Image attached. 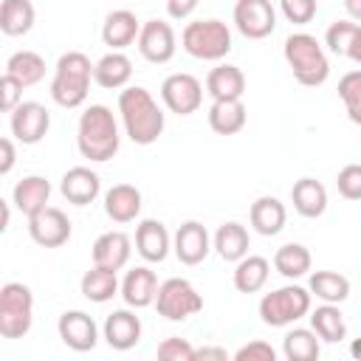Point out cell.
<instances>
[{
	"label": "cell",
	"mask_w": 361,
	"mask_h": 361,
	"mask_svg": "<svg viewBox=\"0 0 361 361\" xmlns=\"http://www.w3.org/2000/svg\"><path fill=\"white\" fill-rule=\"evenodd\" d=\"M183 48L195 59H223L231 51V31L220 20H195L183 28Z\"/></svg>",
	"instance_id": "8992f818"
},
{
	"label": "cell",
	"mask_w": 361,
	"mask_h": 361,
	"mask_svg": "<svg viewBox=\"0 0 361 361\" xmlns=\"http://www.w3.org/2000/svg\"><path fill=\"white\" fill-rule=\"evenodd\" d=\"M282 353L288 361H316L322 347H319V338L313 330L296 327L282 338Z\"/></svg>",
	"instance_id": "d590c367"
},
{
	"label": "cell",
	"mask_w": 361,
	"mask_h": 361,
	"mask_svg": "<svg viewBox=\"0 0 361 361\" xmlns=\"http://www.w3.org/2000/svg\"><path fill=\"white\" fill-rule=\"evenodd\" d=\"M274 358H276V353L265 341H251L234 353V361H274Z\"/></svg>",
	"instance_id": "ee69618b"
},
{
	"label": "cell",
	"mask_w": 361,
	"mask_h": 361,
	"mask_svg": "<svg viewBox=\"0 0 361 361\" xmlns=\"http://www.w3.org/2000/svg\"><path fill=\"white\" fill-rule=\"evenodd\" d=\"M93 265L118 271L127 265L130 259V237L124 231H104L96 243H93Z\"/></svg>",
	"instance_id": "ffe728a7"
},
{
	"label": "cell",
	"mask_w": 361,
	"mask_h": 361,
	"mask_svg": "<svg viewBox=\"0 0 361 361\" xmlns=\"http://www.w3.org/2000/svg\"><path fill=\"white\" fill-rule=\"evenodd\" d=\"M234 23L243 37L248 39H262L274 31L276 25V11L271 0H237L234 6Z\"/></svg>",
	"instance_id": "8fae6325"
},
{
	"label": "cell",
	"mask_w": 361,
	"mask_h": 361,
	"mask_svg": "<svg viewBox=\"0 0 361 361\" xmlns=\"http://www.w3.org/2000/svg\"><path fill=\"white\" fill-rule=\"evenodd\" d=\"M158 358L161 361H195V347L186 338L172 336L158 344Z\"/></svg>",
	"instance_id": "60d3db41"
},
{
	"label": "cell",
	"mask_w": 361,
	"mask_h": 361,
	"mask_svg": "<svg viewBox=\"0 0 361 361\" xmlns=\"http://www.w3.org/2000/svg\"><path fill=\"white\" fill-rule=\"evenodd\" d=\"M118 113L133 144H141V147L155 144L158 135L164 133V113L147 87H138V85L124 87L118 93Z\"/></svg>",
	"instance_id": "6da1fadb"
},
{
	"label": "cell",
	"mask_w": 361,
	"mask_h": 361,
	"mask_svg": "<svg viewBox=\"0 0 361 361\" xmlns=\"http://www.w3.org/2000/svg\"><path fill=\"white\" fill-rule=\"evenodd\" d=\"M104 338H107V344L113 350H121V353L135 347L141 341V322H138V316L130 313V310L110 313L107 322H104Z\"/></svg>",
	"instance_id": "44dd1931"
},
{
	"label": "cell",
	"mask_w": 361,
	"mask_h": 361,
	"mask_svg": "<svg viewBox=\"0 0 361 361\" xmlns=\"http://www.w3.org/2000/svg\"><path fill=\"white\" fill-rule=\"evenodd\" d=\"M347 56H350L353 62H358V65H361V28H358V34H355V39H353V45H350Z\"/></svg>",
	"instance_id": "c3c4849f"
},
{
	"label": "cell",
	"mask_w": 361,
	"mask_h": 361,
	"mask_svg": "<svg viewBox=\"0 0 361 361\" xmlns=\"http://www.w3.org/2000/svg\"><path fill=\"white\" fill-rule=\"evenodd\" d=\"M310 327H313V333H316L322 341H330V344L347 338V322H344L341 310H338L333 302H324L322 307H316V310L310 313Z\"/></svg>",
	"instance_id": "1f68e13d"
},
{
	"label": "cell",
	"mask_w": 361,
	"mask_h": 361,
	"mask_svg": "<svg viewBox=\"0 0 361 361\" xmlns=\"http://www.w3.org/2000/svg\"><path fill=\"white\" fill-rule=\"evenodd\" d=\"M245 104L243 99H214L209 107V127L217 135H234L245 127Z\"/></svg>",
	"instance_id": "7402d4cb"
},
{
	"label": "cell",
	"mask_w": 361,
	"mask_h": 361,
	"mask_svg": "<svg viewBox=\"0 0 361 361\" xmlns=\"http://www.w3.org/2000/svg\"><path fill=\"white\" fill-rule=\"evenodd\" d=\"M99 175L90 169V166H71L65 175H62V183H59V192L68 203L73 206H87L96 200L99 195Z\"/></svg>",
	"instance_id": "2e32d148"
},
{
	"label": "cell",
	"mask_w": 361,
	"mask_h": 361,
	"mask_svg": "<svg viewBox=\"0 0 361 361\" xmlns=\"http://www.w3.org/2000/svg\"><path fill=\"white\" fill-rule=\"evenodd\" d=\"M195 8H197V0H166V11H169V17H175V20L189 17Z\"/></svg>",
	"instance_id": "bcb514c9"
},
{
	"label": "cell",
	"mask_w": 361,
	"mask_h": 361,
	"mask_svg": "<svg viewBox=\"0 0 361 361\" xmlns=\"http://www.w3.org/2000/svg\"><path fill=\"white\" fill-rule=\"evenodd\" d=\"M175 254L183 265H197L209 254V231L197 220H186L175 231Z\"/></svg>",
	"instance_id": "9a60e30c"
},
{
	"label": "cell",
	"mask_w": 361,
	"mask_h": 361,
	"mask_svg": "<svg viewBox=\"0 0 361 361\" xmlns=\"http://www.w3.org/2000/svg\"><path fill=\"white\" fill-rule=\"evenodd\" d=\"M206 90L212 99H243L245 93V73L237 65H217L206 76Z\"/></svg>",
	"instance_id": "484cf974"
},
{
	"label": "cell",
	"mask_w": 361,
	"mask_h": 361,
	"mask_svg": "<svg viewBox=\"0 0 361 361\" xmlns=\"http://www.w3.org/2000/svg\"><path fill=\"white\" fill-rule=\"evenodd\" d=\"M93 79V65L87 54L82 51H65L56 62L54 82H51V96L59 107H79L87 99Z\"/></svg>",
	"instance_id": "3957f363"
},
{
	"label": "cell",
	"mask_w": 361,
	"mask_h": 361,
	"mask_svg": "<svg viewBox=\"0 0 361 361\" xmlns=\"http://www.w3.org/2000/svg\"><path fill=\"white\" fill-rule=\"evenodd\" d=\"M336 189L347 200H361V164H347L338 169Z\"/></svg>",
	"instance_id": "ab89813d"
},
{
	"label": "cell",
	"mask_w": 361,
	"mask_h": 361,
	"mask_svg": "<svg viewBox=\"0 0 361 361\" xmlns=\"http://www.w3.org/2000/svg\"><path fill=\"white\" fill-rule=\"evenodd\" d=\"M344 6H347L353 20H361V0H344Z\"/></svg>",
	"instance_id": "f907efd6"
},
{
	"label": "cell",
	"mask_w": 361,
	"mask_h": 361,
	"mask_svg": "<svg viewBox=\"0 0 361 361\" xmlns=\"http://www.w3.org/2000/svg\"><path fill=\"white\" fill-rule=\"evenodd\" d=\"M104 212L113 223H130L141 212V192L133 183H116L104 192Z\"/></svg>",
	"instance_id": "ac0fdd59"
},
{
	"label": "cell",
	"mask_w": 361,
	"mask_h": 361,
	"mask_svg": "<svg viewBox=\"0 0 361 361\" xmlns=\"http://www.w3.org/2000/svg\"><path fill=\"white\" fill-rule=\"evenodd\" d=\"M290 200L302 217L313 220V217H322L327 209V189L316 178H299L290 189Z\"/></svg>",
	"instance_id": "cb8c5ba5"
},
{
	"label": "cell",
	"mask_w": 361,
	"mask_h": 361,
	"mask_svg": "<svg viewBox=\"0 0 361 361\" xmlns=\"http://www.w3.org/2000/svg\"><path fill=\"white\" fill-rule=\"evenodd\" d=\"M8 220H11L8 203H6V200H0V231H6V228H8Z\"/></svg>",
	"instance_id": "681fc988"
},
{
	"label": "cell",
	"mask_w": 361,
	"mask_h": 361,
	"mask_svg": "<svg viewBox=\"0 0 361 361\" xmlns=\"http://www.w3.org/2000/svg\"><path fill=\"white\" fill-rule=\"evenodd\" d=\"M20 96H23V85L11 73H3L0 76V110L11 113L20 104Z\"/></svg>",
	"instance_id": "7bdbcfd3"
},
{
	"label": "cell",
	"mask_w": 361,
	"mask_h": 361,
	"mask_svg": "<svg viewBox=\"0 0 361 361\" xmlns=\"http://www.w3.org/2000/svg\"><path fill=\"white\" fill-rule=\"evenodd\" d=\"M51 127V113L39 102H20L11 110V133L23 144H37Z\"/></svg>",
	"instance_id": "4fadbf2b"
},
{
	"label": "cell",
	"mask_w": 361,
	"mask_h": 361,
	"mask_svg": "<svg viewBox=\"0 0 361 361\" xmlns=\"http://www.w3.org/2000/svg\"><path fill=\"white\" fill-rule=\"evenodd\" d=\"M138 51L152 65L169 62L175 56V31H172V25L164 23V20H147V23H141Z\"/></svg>",
	"instance_id": "7c38bea8"
},
{
	"label": "cell",
	"mask_w": 361,
	"mask_h": 361,
	"mask_svg": "<svg viewBox=\"0 0 361 361\" xmlns=\"http://www.w3.org/2000/svg\"><path fill=\"white\" fill-rule=\"evenodd\" d=\"M82 158L90 161H107L118 152V127L104 104H90L79 116V135H76Z\"/></svg>",
	"instance_id": "7a4b0ae2"
},
{
	"label": "cell",
	"mask_w": 361,
	"mask_h": 361,
	"mask_svg": "<svg viewBox=\"0 0 361 361\" xmlns=\"http://www.w3.org/2000/svg\"><path fill=\"white\" fill-rule=\"evenodd\" d=\"M59 338L65 347L76 350V353H87L96 347V338H99V330H96V322L82 313V310H65L59 316Z\"/></svg>",
	"instance_id": "5bb4252c"
},
{
	"label": "cell",
	"mask_w": 361,
	"mask_h": 361,
	"mask_svg": "<svg viewBox=\"0 0 361 361\" xmlns=\"http://www.w3.org/2000/svg\"><path fill=\"white\" fill-rule=\"evenodd\" d=\"M48 197H51V183L42 175H28V178L17 180V186H14V203L25 217L45 209Z\"/></svg>",
	"instance_id": "83f0119b"
},
{
	"label": "cell",
	"mask_w": 361,
	"mask_h": 361,
	"mask_svg": "<svg viewBox=\"0 0 361 361\" xmlns=\"http://www.w3.org/2000/svg\"><path fill=\"white\" fill-rule=\"evenodd\" d=\"M130 76H133V62H130V56L121 54V51H110V54H104V56L93 65V79H96V85H102V87H107V90L124 87V85L130 82Z\"/></svg>",
	"instance_id": "d4e9b609"
},
{
	"label": "cell",
	"mask_w": 361,
	"mask_h": 361,
	"mask_svg": "<svg viewBox=\"0 0 361 361\" xmlns=\"http://www.w3.org/2000/svg\"><path fill=\"white\" fill-rule=\"evenodd\" d=\"M214 248L226 262H240L248 254V231H245V226H240L234 220L223 223L217 228V234H214Z\"/></svg>",
	"instance_id": "4dcf8cb0"
},
{
	"label": "cell",
	"mask_w": 361,
	"mask_h": 361,
	"mask_svg": "<svg viewBox=\"0 0 361 361\" xmlns=\"http://www.w3.org/2000/svg\"><path fill=\"white\" fill-rule=\"evenodd\" d=\"M6 73H11L23 87H31L45 76V59L37 51H17L6 62Z\"/></svg>",
	"instance_id": "836d02e7"
},
{
	"label": "cell",
	"mask_w": 361,
	"mask_h": 361,
	"mask_svg": "<svg viewBox=\"0 0 361 361\" xmlns=\"http://www.w3.org/2000/svg\"><path fill=\"white\" fill-rule=\"evenodd\" d=\"M310 293H316L324 302L338 305L350 296V279L344 274H336V271H316L310 276Z\"/></svg>",
	"instance_id": "8d00e7d4"
},
{
	"label": "cell",
	"mask_w": 361,
	"mask_h": 361,
	"mask_svg": "<svg viewBox=\"0 0 361 361\" xmlns=\"http://www.w3.org/2000/svg\"><path fill=\"white\" fill-rule=\"evenodd\" d=\"M34 322V296L23 282H6L0 288V336L23 338Z\"/></svg>",
	"instance_id": "5b68a950"
},
{
	"label": "cell",
	"mask_w": 361,
	"mask_h": 361,
	"mask_svg": "<svg viewBox=\"0 0 361 361\" xmlns=\"http://www.w3.org/2000/svg\"><path fill=\"white\" fill-rule=\"evenodd\" d=\"M155 307H158V313H161L164 319L180 322V319H189V316L200 313L203 299H200V293L195 290V285H192L189 279L172 276V279H166V282L158 285Z\"/></svg>",
	"instance_id": "ba28073f"
},
{
	"label": "cell",
	"mask_w": 361,
	"mask_h": 361,
	"mask_svg": "<svg viewBox=\"0 0 361 361\" xmlns=\"http://www.w3.org/2000/svg\"><path fill=\"white\" fill-rule=\"evenodd\" d=\"M164 104L178 116H192L203 102V85L192 73H169L161 82Z\"/></svg>",
	"instance_id": "9c48e42d"
},
{
	"label": "cell",
	"mask_w": 361,
	"mask_h": 361,
	"mask_svg": "<svg viewBox=\"0 0 361 361\" xmlns=\"http://www.w3.org/2000/svg\"><path fill=\"white\" fill-rule=\"evenodd\" d=\"M135 248L147 262H164L169 251V231L161 220H141L135 228Z\"/></svg>",
	"instance_id": "603a6c76"
},
{
	"label": "cell",
	"mask_w": 361,
	"mask_h": 361,
	"mask_svg": "<svg viewBox=\"0 0 361 361\" xmlns=\"http://www.w3.org/2000/svg\"><path fill=\"white\" fill-rule=\"evenodd\" d=\"M358 28H361V25H355L353 20H336V23H330V28H327V34H324L327 48H330L333 54H338V56H347L353 39H355V34H358Z\"/></svg>",
	"instance_id": "f35d334b"
},
{
	"label": "cell",
	"mask_w": 361,
	"mask_h": 361,
	"mask_svg": "<svg viewBox=\"0 0 361 361\" xmlns=\"http://www.w3.org/2000/svg\"><path fill=\"white\" fill-rule=\"evenodd\" d=\"M268 274H271L268 259L259 257V254H248L234 268V288L240 293H257L268 282Z\"/></svg>",
	"instance_id": "f546056e"
},
{
	"label": "cell",
	"mask_w": 361,
	"mask_h": 361,
	"mask_svg": "<svg viewBox=\"0 0 361 361\" xmlns=\"http://www.w3.org/2000/svg\"><path fill=\"white\" fill-rule=\"evenodd\" d=\"M251 226L262 234V237H274L285 228V220H288V212H285V203L274 195H262L251 203Z\"/></svg>",
	"instance_id": "d6986e66"
},
{
	"label": "cell",
	"mask_w": 361,
	"mask_h": 361,
	"mask_svg": "<svg viewBox=\"0 0 361 361\" xmlns=\"http://www.w3.org/2000/svg\"><path fill=\"white\" fill-rule=\"evenodd\" d=\"M116 290H118L116 271L102 268V265H93L90 271H85V276H82V293H85V299H90V302H107V299L116 296Z\"/></svg>",
	"instance_id": "e575fe53"
},
{
	"label": "cell",
	"mask_w": 361,
	"mask_h": 361,
	"mask_svg": "<svg viewBox=\"0 0 361 361\" xmlns=\"http://www.w3.org/2000/svg\"><path fill=\"white\" fill-rule=\"evenodd\" d=\"M158 293V279L149 268H133L127 271L124 282H121V296L130 307H147L155 302Z\"/></svg>",
	"instance_id": "4316f807"
},
{
	"label": "cell",
	"mask_w": 361,
	"mask_h": 361,
	"mask_svg": "<svg viewBox=\"0 0 361 361\" xmlns=\"http://www.w3.org/2000/svg\"><path fill=\"white\" fill-rule=\"evenodd\" d=\"M310 310V293L302 285H285L259 299V319L271 327H285Z\"/></svg>",
	"instance_id": "52a82bcc"
},
{
	"label": "cell",
	"mask_w": 361,
	"mask_h": 361,
	"mask_svg": "<svg viewBox=\"0 0 361 361\" xmlns=\"http://www.w3.org/2000/svg\"><path fill=\"white\" fill-rule=\"evenodd\" d=\"M138 34H141V23H138V17H135L133 11H127V8L110 11V14L104 17V23H102V39H104V45H110L113 51H121V48L133 45V42L138 39Z\"/></svg>",
	"instance_id": "e0dca14e"
},
{
	"label": "cell",
	"mask_w": 361,
	"mask_h": 361,
	"mask_svg": "<svg viewBox=\"0 0 361 361\" xmlns=\"http://www.w3.org/2000/svg\"><path fill=\"white\" fill-rule=\"evenodd\" d=\"M195 361H228L223 347H195Z\"/></svg>",
	"instance_id": "7dc6e473"
},
{
	"label": "cell",
	"mask_w": 361,
	"mask_h": 361,
	"mask_svg": "<svg viewBox=\"0 0 361 361\" xmlns=\"http://www.w3.org/2000/svg\"><path fill=\"white\" fill-rule=\"evenodd\" d=\"M310 251L302 243H285L276 248L274 254V268L285 276V279H299L310 271Z\"/></svg>",
	"instance_id": "d6a6232c"
},
{
	"label": "cell",
	"mask_w": 361,
	"mask_h": 361,
	"mask_svg": "<svg viewBox=\"0 0 361 361\" xmlns=\"http://www.w3.org/2000/svg\"><path fill=\"white\" fill-rule=\"evenodd\" d=\"M34 6L31 0H3L0 3V31L6 37H20L28 34L34 25Z\"/></svg>",
	"instance_id": "f1b7e54d"
},
{
	"label": "cell",
	"mask_w": 361,
	"mask_h": 361,
	"mask_svg": "<svg viewBox=\"0 0 361 361\" xmlns=\"http://www.w3.org/2000/svg\"><path fill=\"white\" fill-rule=\"evenodd\" d=\"M28 234L42 248H59L71 240V220L62 209L45 206L28 217Z\"/></svg>",
	"instance_id": "30bf717a"
},
{
	"label": "cell",
	"mask_w": 361,
	"mask_h": 361,
	"mask_svg": "<svg viewBox=\"0 0 361 361\" xmlns=\"http://www.w3.org/2000/svg\"><path fill=\"white\" fill-rule=\"evenodd\" d=\"M279 6L288 23H296V25H305L316 17V0H279Z\"/></svg>",
	"instance_id": "b9f144b4"
},
{
	"label": "cell",
	"mask_w": 361,
	"mask_h": 361,
	"mask_svg": "<svg viewBox=\"0 0 361 361\" xmlns=\"http://www.w3.org/2000/svg\"><path fill=\"white\" fill-rule=\"evenodd\" d=\"M14 158H17V152H14L11 138H0V175H8L11 172Z\"/></svg>",
	"instance_id": "f6af8a7d"
},
{
	"label": "cell",
	"mask_w": 361,
	"mask_h": 361,
	"mask_svg": "<svg viewBox=\"0 0 361 361\" xmlns=\"http://www.w3.org/2000/svg\"><path fill=\"white\" fill-rule=\"evenodd\" d=\"M338 96L347 107V116L350 121L361 124V71H350L341 76L338 82Z\"/></svg>",
	"instance_id": "74e56055"
},
{
	"label": "cell",
	"mask_w": 361,
	"mask_h": 361,
	"mask_svg": "<svg viewBox=\"0 0 361 361\" xmlns=\"http://www.w3.org/2000/svg\"><path fill=\"white\" fill-rule=\"evenodd\" d=\"M350 353H353V358H355V361H361V338H355V341H353Z\"/></svg>",
	"instance_id": "816d5d0a"
},
{
	"label": "cell",
	"mask_w": 361,
	"mask_h": 361,
	"mask_svg": "<svg viewBox=\"0 0 361 361\" xmlns=\"http://www.w3.org/2000/svg\"><path fill=\"white\" fill-rule=\"evenodd\" d=\"M285 62L293 71L296 82L305 85V87L322 85L330 73V62H327V56L319 45V39L313 34H305V31L290 34L285 39Z\"/></svg>",
	"instance_id": "277c9868"
}]
</instances>
